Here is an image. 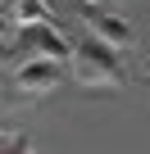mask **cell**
Returning a JSON list of instances; mask_svg holds the SVG:
<instances>
[{
    "label": "cell",
    "mask_w": 150,
    "mask_h": 154,
    "mask_svg": "<svg viewBox=\"0 0 150 154\" xmlns=\"http://www.w3.org/2000/svg\"><path fill=\"white\" fill-rule=\"evenodd\" d=\"M32 23H50L46 0H14V9H9V27H32Z\"/></svg>",
    "instance_id": "5b68a950"
},
{
    "label": "cell",
    "mask_w": 150,
    "mask_h": 154,
    "mask_svg": "<svg viewBox=\"0 0 150 154\" xmlns=\"http://www.w3.org/2000/svg\"><path fill=\"white\" fill-rule=\"evenodd\" d=\"M5 154H32V145H27V140H18V136H14V140H9V145H5Z\"/></svg>",
    "instance_id": "8992f818"
},
{
    "label": "cell",
    "mask_w": 150,
    "mask_h": 154,
    "mask_svg": "<svg viewBox=\"0 0 150 154\" xmlns=\"http://www.w3.org/2000/svg\"><path fill=\"white\" fill-rule=\"evenodd\" d=\"M141 72H145V77H150V59H145V63H141Z\"/></svg>",
    "instance_id": "52a82bcc"
},
{
    "label": "cell",
    "mask_w": 150,
    "mask_h": 154,
    "mask_svg": "<svg viewBox=\"0 0 150 154\" xmlns=\"http://www.w3.org/2000/svg\"><path fill=\"white\" fill-rule=\"evenodd\" d=\"M73 77H78L82 86H109V91L127 86V68H123V59H118L114 45H105L100 36L73 50Z\"/></svg>",
    "instance_id": "6da1fadb"
},
{
    "label": "cell",
    "mask_w": 150,
    "mask_h": 154,
    "mask_svg": "<svg viewBox=\"0 0 150 154\" xmlns=\"http://www.w3.org/2000/svg\"><path fill=\"white\" fill-rule=\"evenodd\" d=\"M59 77H64V68H59V59H50V54H27L23 63H14V82H18V91H23L27 100L55 91Z\"/></svg>",
    "instance_id": "7a4b0ae2"
},
{
    "label": "cell",
    "mask_w": 150,
    "mask_h": 154,
    "mask_svg": "<svg viewBox=\"0 0 150 154\" xmlns=\"http://www.w3.org/2000/svg\"><path fill=\"white\" fill-rule=\"evenodd\" d=\"M87 27H91V36H100L105 45H114V50H127L132 41H136V32L123 23V18H114V14H91L87 18Z\"/></svg>",
    "instance_id": "277c9868"
},
{
    "label": "cell",
    "mask_w": 150,
    "mask_h": 154,
    "mask_svg": "<svg viewBox=\"0 0 150 154\" xmlns=\"http://www.w3.org/2000/svg\"><path fill=\"white\" fill-rule=\"evenodd\" d=\"M14 54H50V59H73V45L64 41V32H55V23H32L18 27V50Z\"/></svg>",
    "instance_id": "3957f363"
},
{
    "label": "cell",
    "mask_w": 150,
    "mask_h": 154,
    "mask_svg": "<svg viewBox=\"0 0 150 154\" xmlns=\"http://www.w3.org/2000/svg\"><path fill=\"white\" fill-rule=\"evenodd\" d=\"M87 5H96V0H87Z\"/></svg>",
    "instance_id": "ba28073f"
}]
</instances>
